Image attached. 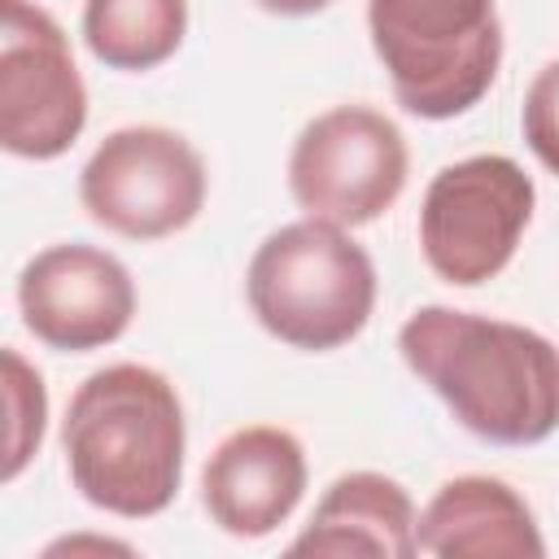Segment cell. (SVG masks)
I'll return each mask as SVG.
<instances>
[{
	"mask_svg": "<svg viewBox=\"0 0 559 559\" xmlns=\"http://www.w3.org/2000/svg\"><path fill=\"white\" fill-rule=\"evenodd\" d=\"M376 262L349 227L297 218L249 258L245 301L266 336L301 354H328L362 336L376 314Z\"/></svg>",
	"mask_w": 559,
	"mask_h": 559,
	"instance_id": "3",
	"label": "cell"
},
{
	"mask_svg": "<svg viewBox=\"0 0 559 559\" xmlns=\"http://www.w3.org/2000/svg\"><path fill=\"white\" fill-rule=\"evenodd\" d=\"M397 354L454 424L489 445H542L559 432V345L537 328L419 306L397 328Z\"/></svg>",
	"mask_w": 559,
	"mask_h": 559,
	"instance_id": "1",
	"label": "cell"
},
{
	"mask_svg": "<svg viewBox=\"0 0 559 559\" xmlns=\"http://www.w3.org/2000/svg\"><path fill=\"white\" fill-rule=\"evenodd\" d=\"M419 511L402 480L384 472H341L314 502L306 528L288 542V555H371L411 559Z\"/></svg>",
	"mask_w": 559,
	"mask_h": 559,
	"instance_id": "12",
	"label": "cell"
},
{
	"mask_svg": "<svg viewBox=\"0 0 559 559\" xmlns=\"http://www.w3.org/2000/svg\"><path fill=\"white\" fill-rule=\"evenodd\" d=\"M135 306L127 262L87 240L48 245L17 271L22 328L57 354H92L122 341Z\"/></svg>",
	"mask_w": 559,
	"mask_h": 559,
	"instance_id": "9",
	"label": "cell"
},
{
	"mask_svg": "<svg viewBox=\"0 0 559 559\" xmlns=\"http://www.w3.org/2000/svg\"><path fill=\"white\" fill-rule=\"evenodd\" d=\"M253 4L275 17H310V13H323L332 0H253Z\"/></svg>",
	"mask_w": 559,
	"mask_h": 559,
	"instance_id": "17",
	"label": "cell"
},
{
	"mask_svg": "<svg viewBox=\"0 0 559 559\" xmlns=\"http://www.w3.org/2000/svg\"><path fill=\"white\" fill-rule=\"evenodd\" d=\"M87 127V83L70 35L35 0H0V148L52 162Z\"/></svg>",
	"mask_w": 559,
	"mask_h": 559,
	"instance_id": "8",
	"label": "cell"
},
{
	"mask_svg": "<svg viewBox=\"0 0 559 559\" xmlns=\"http://www.w3.org/2000/svg\"><path fill=\"white\" fill-rule=\"evenodd\" d=\"M310 485L306 445L280 424L227 432L201 467V507L214 528L240 542L271 537L293 520Z\"/></svg>",
	"mask_w": 559,
	"mask_h": 559,
	"instance_id": "10",
	"label": "cell"
},
{
	"mask_svg": "<svg viewBox=\"0 0 559 559\" xmlns=\"http://www.w3.org/2000/svg\"><path fill=\"white\" fill-rule=\"evenodd\" d=\"M0 367H4V411H9V428H4V467L0 480L13 485L26 463L39 454L44 445V428H48V389L35 362L22 358V349L4 345L0 349Z\"/></svg>",
	"mask_w": 559,
	"mask_h": 559,
	"instance_id": "14",
	"label": "cell"
},
{
	"mask_svg": "<svg viewBox=\"0 0 559 559\" xmlns=\"http://www.w3.org/2000/svg\"><path fill=\"white\" fill-rule=\"evenodd\" d=\"M210 175L197 144L157 122L109 131L79 170V205L122 240H166L205 210Z\"/></svg>",
	"mask_w": 559,
	"mask_h": 559,
	"instance_id": "7",
	"label": "cell"
},
{
	"mask_svg": "<svg viewBox=\"0 0 559 559\" xmlns=\"http://www.w3.org/2000/svg\"><path fill=\"white\" fill-rule=\"evenodd\" d=\"M79 35L105 70L144 74L183 48L188 0H83Z\"/></svg>",
	"mask_w": 559,
	"mask_h": 559,
	"instance_id": "13",
	"label": "cell"
},
{
	"mask_svg": "<svg viewBox=\"0 0 559 559\" xmlns=\"http://www.w3.org/2000/svg\"><path fill=\"white\" fill-rule=\"evenodd\" d=\"M66 476L79 498L118 520L162 515L183 485L188 419L179 389L148 362H109L66 402Z\"/></svg>",
	"mask_w": 559,
	"mask_h": 559,
	"instance_id": "2",
	"label": "cell"
},
{
	"mask_svg": "<svg viewBox=\"0 0 559 559\" xmlns=\"http://www.w3.org/2000/svg\"><path fill=\"white\" fill-rule=\"evenodd\" d=\"M537 210L533 175L507 153H472L441 166L419 201V253L454 288L498 280Z\"/></svg>",
	"mask_w": 559,
	"mask_h": 559,
	"instance_id": "5",
	"label": "cell"
},
{
	"mask_svg": "<svg viewBox=\"0 0 559 559\" xmlns=\"http://www.w3.org/2000/svg\"><path fill=\"white\" fill-rule=\"evenodd\" d=\"M74 555V550H122V555H131V546L127 542H114V537H61V542H52L48 546V555Z\"/></svg>",
	"mask_w": 559,
	"mask_h": 559,
	"instance_id": "16",
	"label": "cell"
},
{
	"mask_svg": "<svg viewBox=\"0 0 559 559\" xmlns=\"http://www.w3.org/2000/svg\"><path fill=\"white\" fill-rule=\"evenodd\" d=\"M415 542L437 559H542L546 537L515 485L467 472L445 480L419 511Z\"/></svg>",
	"mask_w": 559,
	"mask_h": 559,
	"instance_id": "11",
	"label": "cell"
},
{
	"mask_svg": "<svg viewBox=\"0 0 559 559\" xmlns=\"http://www.w3.org/2000/svg\"><path fill=\"white\" fill-rule=\"evenodd\" d=\"M520 131L528 153L559 179V57L533 74L520 105Z\"/></svg>",
	"mask_w": 559,
	"mask_h": 559,
	"instance_id": "15",
	"label": "cell"
},
{
	"mask_svg": "<svg viewBox=\"0 0 559 559\" xmlns=\"http://www.w3.org/2000/svg\"><path fill=\"white\" fill-rule=\"evenodd\" d=\"M411 175L402 127L376 105H332L314 114L288 148V192L306 218L367 227L397 205Z\"/></svg>",
	"mask_w": 559,
	"mask_h": 559,
	"instance_id": "6",
	"label": "cell"
},
{
	"mask_svg": "<svg viewBox=\"0 0 559 559\" xmlns=\"http://www.w3.org/2000/svg\"><path fill=\"white\" fill-rule=\"evenodd\" d=\"M367 35L397 105L424 122L480 105L502 66L498 0H367Z\"/></svg>",
	"mask_w": 559,
	"mask_h": 559,
	"instance_id": "4",
	"label": "cell"
}]
</instances>
